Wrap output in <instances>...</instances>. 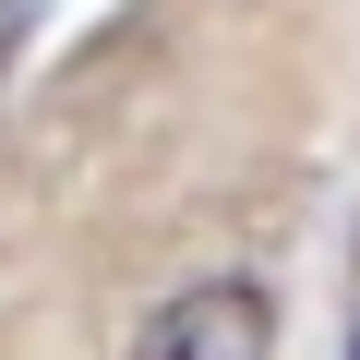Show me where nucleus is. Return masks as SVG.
Here are the masks:
<instances>
[{
    "label": "nucleus",
    "instance_id": "1",
    "mask_svg": "<svg viewBox=\"0 0 360 360\" xmlns=\"http://www.w3.org/2000/svg\"><path fill=\"white\" fill-rule=\"evenodd\" d=\"M264 348H276V300L252 276H205V288L156 300V324H144V360H264Z\"/></svg>",
    "mask_w": 360,
    "mask_h": 360
}]
</instances>
